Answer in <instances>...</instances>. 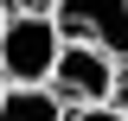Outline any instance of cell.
Segmentation results:
<instances>
[{
  "instance_id": "cell-1",
  "label": "cell",
  "mask_w": 128,
  "mask_h": 121,
  "mask_svg": "<svg viewBox=\"0 0 128 121\" xmlns=\"http://www.w3.org/2000/svg\"><path fill=\"white\" fill-rule=\"evenodd\" d=\"M58 45H64V32L45 6H6V19H0V70H6V83H51Z\"/></svg>"
},
{
  "instance_id": "cell-2",
  "label": "cell",
  "mask_w": 128,
  "mask_h": 121,
  "mask_svg": "<svg viewBox=\"0 0 128 121\" xmlns=\"http://www.w3.org/2000/svg\"><path fill=\"white\" fill-rule=\"evenodd\" d=\"M115 64L102 45H90V38H64L58 45V64H51V89L64 96V108H83V102H109L115 96Z\"/></svg>"
},
{
  "instance_id": "cell-3",
  "label": "cell",
  "mask_w": 128,
  "mask_h": 121,
  "mask_svg": "<svg viewBox=\"0 0 128 121\" xmlns=\"http://www.w3.org/2000/svg\"><path fill=\"white\" fill-rule=\"evenodd\" d=\"M51 19L64 38H90L128 64V0H51Z\"/></svg>"
},
{
  "instance_id": "cell-4",
  "label": "cell",
  "mask_w": 128,
  "mask_h": 121,
  "mask_svg": "<svg viewBox=\"0 0 128 121\" xmlns=\"http://www.w3.org/2000/svg\"><path fill=\"white\" fill-rule=\"evenodd\" d=\"M0 121H64V96L51 83H6Z\"/></svg>"
},
{
  "instance_id": "cell-5",
  "label": "cell",
  "mask_w": 128,
  "mask_h": 121,
  "mask_svg": "<svg viewBox=\"0 0 128 121\" xmlns=\"http://www.w3.org/2000/svg\"><path fill=\"white\" fill-rule=\"evenodd\" d=\"M64 121H128L115 102H83V108H64Z\"/></svg>"
},
{
  "instance_id": "cell-6",
  "label": "cell",
  "mask_w": 128,
  "mask_h": 121,
  "mask_svg": "<svg viewBox=\"0 0 128 121\" xmlns=\"http://www.w3.org/2000/svg\"><path fill=\"white\" fill-rule=\"evenodd\" d=\"M109 102H115V108H122V115H128V70L115 76V96H109Z\"/></svg>"
},
{
  "instance_id": "cell-7",
  "label": "cell",
  "mask_w": 128,
  "mask_h": 121,
  "mask_svg": "<svg viewBox=\"0 0 128 121\" xmlns=\"http://www.w3.org/2000/svg\"><path fill=\"white\" fill-rule=\"evenodd\" d=\"M0 6H51V0H0Z\"/></svg>"
},
{
  "instance_id": "cell-8",
  "label": "cell",
  "mask_w": 128,
  "mask_h": 121,
  "mask_svg": "<svg viewBox=\"0 0 128 121\" xmlns=\"http://www.w3.org/2000/svg\"><path fill=\"white\" fill-rule=\"evenodd\" d=\"M0 96H6V70H0Z\"/></svg>"
}]
</instances>
